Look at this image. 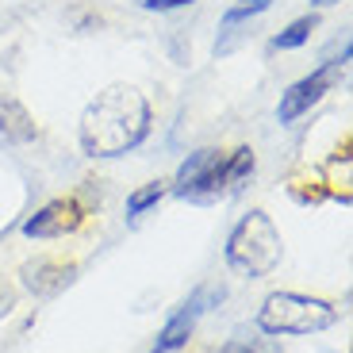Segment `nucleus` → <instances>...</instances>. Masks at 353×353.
<instances>
[{"label":"nucleus","mask_w":353,"mask_h":353,"mask_svg":"<svg viewBox=\"0 0 353 353\" xmlns=\"http://www.w3.org/2000/svg\"><path fill=\"white\" fill-rule=\"evenodd\" d=\"M16 303H19V288L0 276V319H8L12 311H16Z\"/></svg>","instance_id":"f3484780"},{"label":"nucleus","mask_w":353,"mask_h":353,"mask_svg":"<svg viewBox=\"0 0 353 353\" xmlns=\"http://www.w3.org/2000/svg\"><path fill=\"white\" fill-rule=\"evenodd\" d=\"M342 311L323 296H307V292H269L254 315V327L269 338H311L323 330L338 327Z\"/></svg>","instance_id":"20e7f679"},{"label":"nucleus","mask_w":353,"mask_h":353,"mask_svg":"<svg viewBox=\"0 0 353 353\" xmlns=\"http://www.w3.org/2000/svg\"><path fill=\"white\" fill-rule=\"evenodd\" d=\"M142 16H185V12L200 8V0H131Z\"/></svg>","instance_id":"dca6fc26"},{"label":"nucleus","mask_w":353,"mask_h":353,"mask_svg":"<svg viewBox=\"0 0 353 353\" xmlns=\"http://www.w3.org/2000/svg\"><path fill=\"white\" fill-rule=\"evenodd\" d=\"M281 257H284L281 227L261 208L242 212L234 219V227L227 230V239H223V265L230 269V276H242V281H265V276H273Z\"/></svg>","instance_id":"7ed1b4c3"},{"label":"nucleus","mask_w":353,"mask_h":353,"mask_svg":"<svg viewBox=\"0 0 353 353\" xmlns=\"http://www.w3.org/2000/svg\"><path fill=\"white\" fill-rule=\"evenodd\" d=\"M319 23H323V16H319V12H303V16L288 19L281 31H273V35H269V54H296V50H303V46L315 39Z\"/></svg>","instance_id":"f8f14e48"},{"label":"nucleus","mask_w":353,"mask_h":353,"mask_svg":"<svg viewBox=\"0 0 353 353\" xmlns=\"http://www.w3.org/2000/svg\"><path fill=\"white\" fill-rule=\"evenodd\" d=\"M257 176V150L254 146H234V150H227V158H223V181H227V200H234V196H242L250 185H254Z\"/></svg>","instance_id":"9b49d317"},{"label":"nucleus","mask_w":353,"mask_h":353,"mask_svg":"<svg viewBox=\"0 0 353 353\" xmlns=\"http://www.w3.org/2000/svg\"><path fill=\"white\" fill-rule=\"evenodd\" d=\"M350 58H353V43H350V31L330 39V46L319 54V62L311 65L303 77H296L292 85L281 88L273 108V119L288 131V127H300L307 115H315L319 108L327 104V97L334 92L338 85H345L350 77Z\"/></svg>","instance_id":"f03ea898"},{"label":"nucleus","mask_w":353,"mask_h":353,"mask_svg":"<svg viewBox=\"0 0 353 353\" xmlns=\"http://www.w3.org/2000/svg\"><path fill=\"white\" fill-rule=\"evenodd\" d=\"M276 0H230L227 8L219 12V23L215 27H254L261 16L273 12Z\"/></svg>","instance_id":"2eb2a0df"},{"label":"nucleus","mask_w":353,"mask_h":353,"mask_svg":"<svg viewBox=\"0 0 353 353\" xmlns=\"http://www.w3.org/2000/svg\"><path fill=\"white\" fill-rule=\"evenodd\" d=\"M88 219V212L77 203V196H54V200L39 203L31 215H23L19 223V234L31 242H58V239H70L77 234L81 223Z\"/></svg>","instance_id":"0eeeda50"},{"label":"nucleus","mask_w":353,"mask_h":353,"mask_svg":"<svg viewBox=\"0 0 353 353\" xmlns=\"http://www.w3.org/2000/svg\"><path fill=\"white\" fill-rule=\"evenodd\" d=\"M158 131L154 100L139 85H104L77 115V146L88 161H119L142 150Z\"/></svg>","instance_id":"f257e3e1"},{"label":"nucleus","mask_w":353,"mask_h":353,"mask_svg":"<svg viewBox=\"0 0 353 353\" xmlns=\"http://www.w3.org/2000/svg\"><path fill=\"white\" fill-rule=\"evenodd\" d=\"M311 8L307 12H319V16H323V12H330V8H338V4H345V0H307Z\"/></svg>","instance_id":"a211bd4d"},{"label":"nucleus","mask_w":353,"mask_h":353,"mask_svg":"<svg viewBox=\"0 0 353 353\" xmlns=\"http://www.w3.org/2000/svg\"><path fill=\"white\" fill-rule=\"evenodd\" d=\"M77 281V265L58 261V257H35L19 265V288L35 300H58L70 284Z\"/></svg>","instance_id":"6e6552de"},{"label":"nucleus","mask_w":353,"mask_h":353,"mask_svg":"<svg viewBox=\"0 0 353 353\" xmlns=\"http://www.w3.org/2000/svg\"><path fill=\"white\" fill-rule=\"evenodd\" d=\"M39 142V123L16 92H0V146L19 150Z\"/></svg>","instance_id":"1a4fd4ad"},{"label":"nucleus","mask_w":353,"mask_h":353,"mask_svg":"<svg viewBox=\"0 0 353 353\" xmlns=\"http://www.w3.org/2000/svg\"><path fill=\"white\" fill-rule=\"evenodd\" d=\"M315 185L323 196H334V200L350 203V185H353V158H350V146H338L323 158L315 173Z\"/></svg>","instance_id":"9d476101"},{"label":"nucleus","mask_w":353,"mask_h":353,"mask_svg":"<svg viewBox=\"0 0 353 353\" xmlns=\"http://www.w3.org/2000/svg\"><path fill=\"white\" fill-rule=\"evenodd\" d=\"M165 196H169V181H161V176H154V181H146V185L131 188V192H127V203H123L127 227H139L146 215H154Z\"/></svg>","instance_id":"ddd939ff"},{"label":"nucleus","mask_w":353,"mask_h":353,"mask_svg":"<svg viewBox=\"0 0 353 353\" xmlns=\"http://www.w3.org/2000/svg\"><path fill=\"white\" fill-rule=\"evenodd\" d=\"M227 296H230L227 281H203L200 288H192L185 300L165 315V323L158 327V334H154V342L146 353H185L188 342L196 338V330H200V323L212 315V311H219L223 303H227Z\"/></svg>","instance_id":"423d86ee"},{"label":"nucleus","mask_w":353,"mask_h":353,"mask_svg":"<svg viewBox=\"0 0 353 353\" xmlns=\"http://www.w3.org/2000/svg\"><path fill=\"white\" fill-rule=\"evenodd\" d=\"M223 146H192L185 158L176 161L173 176H169V196L192 208H215L227 200V181H223Z\"/></svg>","instance_id":"39448f33"},{"label":"nucleus","mask_w":353,"mask_h":353,"mask_svg":"<svg viewBox=\"0 0 353 353\" xmlns=\"http://www.w3.org/2000/svg\"><path fill=\"white\" fill-rule=\"evenodd\" d=\"M215 353H281V338H269L250 323V327H234L230 338H223V345Z\"/></svg>","instance_id":"4468645a"}]
</instances>
